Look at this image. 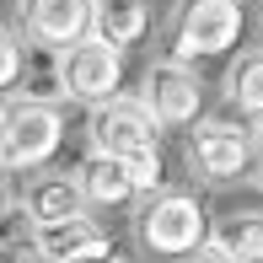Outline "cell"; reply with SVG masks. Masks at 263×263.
Returning a JSON list of instances; mask_svg holds the SVG:
<instances>
[{
	"label": "cell",
	"instance_id": "obj_2",
	"mask_svg": "<svg viewBox=\"0 0 263 263\" xmlns=\"http://www.w3.org/2000/svg\"><path fill=\"white\" fill-rule=\"evenodd\" d=\"M242 0H177L172 16V59H220L242 43Z\"/></svg>",
	"mask_w": 263,
	"mask_h": 263
},
{
	"label": "cell",
	"instance_id": "obj_11",
	"mask_svg": "<svg viewBox=\"0 0 263 263\" xmlns=\"http://www.w3.org/2000/svg\"><path fill=\"white\" fill-rule=\"evenodd\" d=\"M76 188H81V199H86V210H118V204H135L140 199L135 177L124 172V161L118 156H97V151L81 161Z\"/></svg>",
	"mask_w": 263,
	"mask_h": 263
},
{
	"label": "cell",
	"instance_id": "obj_17",
	"mask_svg": "<svg viewBox=\"0 0 263 263\" xmlns=\"http://www.w3.org/2000/svg\"><path fill=\"white\" fill-rule=\"evenodd\" d=\"M177 263H231V258H226V253H220V247H215V242H210V236H204V242H199V247H194V253H183V258H177Z\"/></svg>",
	"mask_w": 263,
	"mask_h": 263
},
{
	"label": "cell",
	"instance_id": "obj_4",
	"mask_svg": "<svg viewBox=\"0 0 263 263\" xmlns=\"http://www.w3.org/2000/svg\"><path fill=\"white\" fill-rule=\"evenodd\" d=\"M65 145V118L54 102H11L6 107V135H0V166L27 172V166H49Z\"/></svg>",
	"mask_w": 263,
	"mask_h": 263
},
{
	"label": "cell",
	"instance_id": "obj_21",
	"mask_svg": "<svg viewBox=\"0 0 263 263\" xmlns=\"http://www.w3.org/2000/svg\"><path fill=\"white\" fill-rule=\"evenodd\" d=\"M102 263H124V258H118V253H107V258H102Z\"/></svg>",
	"mask_w": 263,
	"mask_h": 263
},
{
	"label": "cell",
	"instance_id": "obj_18",
	"mask_svg": "<svg viewBox=\"0 0 263 263\" xmlns=\"http://www.w3.org/2000/svg\"><path fill=\"white\" fill-rule=\"evenodd\" d=\"M11 210V166H0V215Z\"/></svg>",
	"mask_w": 263,
	"mask_h": 263
},
{
	"label": "cell",
	"instance_id": "obj_14",
	"mask_svg": "<svg viewBox=\"0 0 263 263\" xmlns=\"http://www.w3.org/2000/svg\"><path fill=\"white\" fill-rule=\"evenodd\" d=\"M226 97H231V107L263 118V49H247L242 59H231V70H226Z\"/></svg>",
	"mask_w": 263,
	"mask_h": 263
},
{
	"label": "cell",
	"instance_id": "obj_9",
	"mask_svg": "<svg viewBox=\"0 0 263 263\" xmlns=\"http://www.w3.org/2000/svg\"><path fill=\"white\" fill-rule=\"evenodd\" d=\"M22 27L38 49H70V43L91 38V11L97 0H16Z\"/></svg>",
	"mask_w": 263,
	"mask_h": 263
},
{
	"label": "cell",
	"instance_id": "obj_6",
	"mask_svg": "<svg viewBox=\"0 0 263 263\" xmlns=\"http://www.w3.org/2000/svg\"><path fill=\"white\" fill-rule=\"evenodd\" d=\"M86 140H91L97 156H135V151H156L161 145V129H156V118L140 107V97H124V91H118V97L91 107Z\"/></svg>",
	"mask_w": 263,
	"mask_h": 263
},
{
	"label": "cell",
	"instance_id": "obj_10",
	"mask_svg": "<svg viewBox=\"0 0 263 263\" xmlns=\"http://www.w3.org/2000/svg\"><path fill=\"white\" fill-rule=\"evenodd\" d=\"M22 215H27V226H54L70 215H86V199H81L70 172H38L22 194Z\"/></svg>",
	"mask_w": 263,
	"mask_h": 263
},
{
	"label": "cell",
	"instance_id": "obj_13",
	"mask_svg": "<svg viewBox=\"0 0 263 263\" xmlns=\"http://www.w3.org/2000/svg\"><path fill=\"white\" fill-rule=\"evenodd\" d=\"M210 242L220 247L231 263H263V210H236L210 231Z\"/></svg>",
	"mask_w": 263,
	"mask_h": 263
},
{
	"label": "cell",
	"instance_id": "obj_20",
	"mask_svg": "<svg viewBox=\"0 0 263 263\" xmlns=\"http://www.w3.org/2000/svg\"><path fill=\"white\" fill-rule=\"evenodd\" d=\"M0 135H6V102H0Z\"/></svg>",
	"mask_w": 263,
	"mask_h": 263
},
{
	"label": "cell",
	"instance_id": "obj_5",
	"mask_svg": "<svg viewBox=\"0 0 263 263\" xmlns=\"http://www.w3.org/2000/svg\"><path fill=\"white\" fill-rule=\"evenodd\" d=\"M54 76H59V97L97 107L118 97V86H124V54L102 38H81L70 49H54Z\"/></svg>",
	"mask_w": 263,
	"mask_h": 263
},
{
	"label": "cell",
	"instance_id": "obj_7",
	"mask_svg": "<svg viewBox=\"0 0 263 263\" xmlns=\"http://www.w3.org/2000/svg\"><path fill=\"white\" fill-rule=\"evenodd\" d=\"M140 107L156 118V129H188V124H199V107H204V81L177 59H161V65L145 70Z\"/></svg>",
	"mask_w": 263,
	"mask_h": 263
},
{
	"label": "cell",
	"instance_id": "obj_16",
	"mask_svg": "<svg viewBox=\"0 0 263 263\" xmlns=\"http://www.w3.org/2000/svg\"><path fill=\"white\" fill-rule=\"evenodd\" d=\"M22 54H27V49H22V38L0 27V97L16 91V81H22Z\"/></svg>",
	"mask_w": 263,
	"mask_h": 263
},
{
	"label": "cell",
	"instance_id": "obj_1",
	"mask_svg": "<svg viewBox=\"0 0 263 263\" xmlns=\"http://www.w3.org/2000/svg\"><path fill=\"white\" fill-rule=\"evenodd\" d=\"M135 236L151 258H183L210 236V210L199 194L188 188H156L140 194V215H135Z\"/></svg>",
	"mask_w": 263,
	"mask_h": 263
},
{
	"label": "cell",
	"instance_id": "obj_15",
	"mask_svg": "<svg viewBox=\"0 0 263 263\" xmlns=\"http://www.w3.org/2000/svg\"><path fill=\"white\" fill-rule=\"evenodd\" d=\"M118 161H124V172L135 177L140 194H156L161 188V145L156 151H135V156H118Z\"/></svg>",
	"mask_w": 263,
	"mask_h": 263
},
{
	"label": "cell",
	"instance_id": "obj_8",
	"mask_svg": "<svg viewBox=\"0 0 263 263\" xmlns=\"http://www.w3.org/2000/svg\"><path fill=\"white\" fill-rule=\"evenodd\" d=\"M27 236H32L43 263H102L113 253L107 226H97L91 215H70V220H54V226H27Z\"/></svg>",
	"mask_w": 263,
	"mask_h": 263
},
{
	"label": "cell",
	"instance_id": "obj_19",
	"mask_svg": "<svg viewBox=\"0 0 263 263\" xmlns=\"http://www.w3.org/2000/svg\"><path fill=\"white\" fill-rule=\"evenodd\" d=\"M253 145H258V156H263V118H258V135H253Z\"/></svg>",
	"mask_w": 263,
	"mask_h": 263
},
{
	"label": "cell",
	"instance_id": "obj_3",
	"mask_svg": "<svg viewBox=\"0 0 263 263\" xmlns=\"http://www.w3.org/2000/svg\"><path fill=\"white\" fill-rule=\"evenodd\" d=\"M258 166L253 129L231 124V118H210V124H188V172L204 183H242Z\"/></svg>",
	"mask_w": 263,
	"mask_h": 263
},
{
	"label": "cell",
	"instance_id": "obj_12",
	"mask_svg": "<svg viewBox=\"0 0 263 263\" xmlns=\"http://www.w3.org/2000/svg\"><path fill=\"white\" fill-rule=\"evenodd\" d=\"M151 27V6L145 0H97V11H91V38L113 43L118 54L135 49L140 38H145Z\"/></svg>",
	"mask_w": 263,
	"mask_h": 263
}]
</instances>
